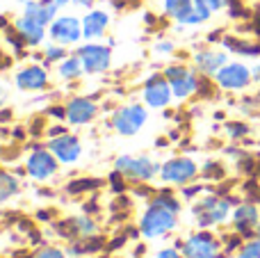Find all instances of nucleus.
Segmentation results:
<instances>
[{"label": "nucleus", "instance_id": "0eeeda50", "mask_svg": "<svg viewBox=\"0 0 260 258\" xmlns=\"http://www.w3.org/2000/svg\"><path fill=\"white\" fill-rule=\"evenodd\" d=\"M162 178L169 183H187L189 178H194L197 174V165L187 158H176V160H169L165 167L160 169Z\"/></svg>", "mask_w": 260, "mask_h": 258}, {"label": "nucleus", "instance_id": "4be33fe9", "mask_svg": "<svg viewBox=\"0 0 260 258\" xmlns=\"http://www.w3.org/2000/svg\"><path fill=\"white\" fill-rule=\"evenodd\" d=\"M82 69H85L82 59L80 57H71V59H64V62H62V69H59V73H62L64 78H78L82 73Z\"/></svg>", "mask_w": 260, "mask_h": 258}, {"label": "nucleus", "instance_id": "cd10ccee", "mask_svg": "<svg viewBox=\"0 0 260 258\" xmlns=\"http://www.w3.org/2000/svg\"><path fill=\"white\" fill-rule=\"evenodd\" d=\"M37 258H64V256H62V251H57V249H46V251H41Z\"/></svg>", "mask_w": 260, "mask_h": 258}, {"label": "nucleus", "instance_id": "a878e982", "mask_svg": "<svg viewBox=\"0 0 260 258\" xmlns=\"http://www.w3.org/2000/svg\"><path fill=\"white\" fill-rule=\"evenodd\" d=\"M99 181H78L73 185H69V192H78V190H89V187H96Z\"/></svg>", "mask_w": 260, "mask_h": 258}, {"label": "nucleus", "instance_id": "f8f14e48", "mask_svg": "<svg viewBox=\"0 0 260 258\" xmlns=\"http://www.w3.org/2000/svg\"><path fill=\"white\" fill-rule=\"evenodd\" d=\"M48 146L62 163H76L78 155H80V144H78L76 137H57V140H50Z\"/></svg>", "mask_w": 260, "mask_h": 258}, {"label": "nucleus", "instance_id": "393cba45", "mask_svg": "<svg viewBox=\"0 0 260 258\" xmlns=\"http://www.w3.org/2000/svg\"><path fill=\"white\" fill-rule=\"evenodd\" d=\"M197 5H203V7H208L210 12H217V9H221L226 3H231V0H194Z\"/></svg>", "mask_w": 260, "mask_h": 258}, {"label": "nucleus", "instance_id": "a211bd4d", "mask_svg": "<svg viewBox=\"0 0 260 258\" xmlns=\"http://www.w3.org/2000/svg\"><path fill=\"white\" fill-rule=\"evenodd\" d=\"M105 25H108V14L91 12V14H87L85 21H82V35H85L87 39H96V37L103 35Z\"/></svg>", "mask_w": 260, "mask_h": 258}, {"label": "nucleus", "instance_id": "c85d7f7f", "mask_svg": "<svg viewBox=\"0 0 260 258\" xmlns=\"http://www.w3.org/2000/svg\"><path fill=\"white\" fill-rule=\"evenodd\" d=\"M46 55H48V62H50V59H57V57H62V55H64V50H62V48H48V53H46Z\"/></svg>", "mask_w": 260, "mask_h": 258}, {"label": "nucleus", "instance_id": "dca6fc26", "mask_svg": "<svg viewBox=\"0 0 260 258\" xmlns=\"http://www.w3.org/2000/svg\"><path fill=\"white\" fill-rule=\"evenodd\" d=\"M16 85L21 87V89H41V87L46 85V73L44 69L39 67H30V69H23L21 73L16 76Z\"/></svg>", "mask_w": 260, "mask_h": 258}, {"label": "nucleus", "instance_id": "9b49d317", "mask_svg": "<svg viewBox=\"0 0 260 258\" xmlns=\"http://www.w3.org/2000/svg\"><path fill=\"white\" fill-rule=\"evenodd\" d=\"M55 169H57V163H55V158L48 153V151L39 149L30 155V160H27V172H30V176H35V178H48L50 174H55Z\"/></svg>", "mask_w": 260, "mask_h": 258}, {"label": "nucleus", "instance_id": "2f4dec72", "mask_svg": "<svg viewBox=\"0 0 260 258\" xmlns=\"http://www.w3.org/2000/svg\"><path fill=\"white\" fill-rule=\"evenodd\" d=\"M157 48L165 50V53H167V50H171V44H162V46H157Z\"/></svg>", "mask_w": 260, "mask_h": 258}, {"label": "nucleus", "instance_id": "b1692460", "mask_svg": "<svg viewBox=\"0 0 260 258\" xmlns=\"http://www.w3.org/2000/svg\"><path fill=\"white\" fill-rule=\"evenodd\" d=\"M238 258H260V238L253 240V242H249V245L240 251Z\"/></svg>", "mask_w": 260, "mask_h": 258}, {"label": "nucleus", "instance_id": "6e6552de", "mask_svg": "<svg viewBox=\"0 0 260 258\" xmlns=\"http://www.w3.org/2000/svg\"><path fill=\"white\" fill-rule=\"evenodd\" d=\"M144 99L151 108H165L171 99V85H167L165 78L153 76L144 87Z\"/></svg>", "mask_w": 260, "mask_h": 258}, {"label": "nucleus", "instance_id": "f704fd0d", "mask_svg": "<svg viewBox=\"0 0 260 258\" xmlns=\"http://www.w3.org/2000/svg\"><path fill=\"white\" fill-rule=\"evenodd\" d=\"M258 238H260V229H258Z\"/></svg>", "mask_w": 260, "mask_h": 258}, {"label": "nucleus", "instance_id": "f03ea898", "mask_svg": "<svg viewBox=\"0 0 260 258\" xmlns=\"http://www.w3.org/2000/svg\"><path fill=\"white\" fill-rule=\"evenodd\" d=\"M185 258H221L219 245L210 233H197L192 236L183 247Z\"/></svg>", "mask_w": 260, "mask_h": 258}, {"label": "nucleus", "instance_id": "7ed1b4c3", "mask_svg": "<svg viewBox=\"0 0 260 258\" xmlns=\"http://www.w3.org/2000/svg\"><path fill=\"white\" fill-rule=\"evenodd\" d=\"M146 121V110L142 105H128L114 114V128L121 135H135Z\"/></svg>", "mask_w": 260, "mask_h": 258}, {"label": "nucleus", "instance_id": "1a4fd4ad", "mask_svg": "<svg viewBox=\"0 0 260 258\" xmlns=\"http://www.w3.org/2000/svg\"><path fill=\"white\" fill-rule=\"evenodd\" d=\"M78 55H80L82 64L89 73L105 71L110 67V50L103 48V46H85V48H80Z\"/></svg>", "mask_w": 260, "mask_h": 258}, {"label": "nucleus", "instance_id": "5701e85b", "mask_svg": "<svg viewBox=\"0 0 260 258\" xmlns=\"http://www.w3.org/2000/svg\"><path fill=\"white\" fill-rule=\"evenodd\" d=\"M229 48H233L235 53H242V55H258L260 53V46H251V44H240L235 39H226L224 41Z\"/></svg>", "mask_w": 260, "mask_h": 258}, {"label": "nucleus", "instance_id": "6ab92c4d", "mask_svg": "<svg viewBox=\"0 0 260 258\" xmlns=\"http://www.w3.org/2000/svg\"><path fill=\"white\" fill-rule=\"evenodd\" d=\"M16 30L27 44H39L44 39V25L37 21H32L30 16H23L16 21Z\"/></svg>", "mask_w": 260, "mask_h": 258}, {"label": "nucleus", "instance_id": "412c9836", "mask_svg": "<svg viewBox=\"0 0 260 258\" xmlns=\"http://www.w3.org/2000/svg\"><path fill=\"white\" fill-rule=\"evenodd\" d=\"M18 190V183L14 176H9V174H3L0 172V204L3 201H7L9 197H14V192Z\"/></svg>", "mask_w": 260, "mask_h": 258}, {"label": "nucleus", "instance_id": "72a5a7b5", "mask_svg": "<svg viewBox=\"0 0 260 258\" xmlns=\"http://www.w3.org/2000/svg\"><path fill=\"white\" fill-rule=\"evenodd\" d=\"M253 78H260V67L253 69Z\"/></svg>", "mask_w": 260, "mask_h": 258}, {"label": "nucleus", "instance_id": "7c9ffc66", "mask_svg": "<svg viewBox=\"0 0 260 258\" xmlns=\"http://www.w3.org/2000/svg\"><path fill=\"white\" fill-rule=\"evenodd\" d=\"M73 3H78V5H82V7H89L94 0H73Z\"/></svg>", "mask_w": 260, "mask_h": 258}, {"label": "nucleus", "instance_id": "bb28decb", "mask_svg": "<svg viewBox=\"0 0 260 258\" xmlns=\"http://www.w3.org/2000/svg\"><path fill=\"white\" fill-rule=\"evenodd\" d=\"M229 133L233 137H240V135H244V133H247V126H240V123H235V126H229Z\"/></svg>", "mask_w": 260, "mask_h": 258}, {"label": "nucleus", "instance_id": "423d86ee", "mask_svg": "<svg viewBox=\"0 0 260 258\" xmlns=\"http://www.w3.org/2000/svg\"><path fill=\"white\" fill-rule=\"evenodd\" d=\"M167 78H169L171 91H174L178 99H185V96H189L199 87L194 73H189L187 69H183V67H169V69H167Z\"/></svg>", "mask_w": 260, "mask_h": 258}, {"label": "nucleus", "instance_id": "c756f323", "mask_svg": "<svg viewBox=\"0 0 260 258\" xmlns=\"http://www.w3.org/2000/svg\"><path fill=\"white\" fill-rule=\"evenodd\" d=\"M155 258H180V256L176 254L174 249H165V251H160V254H157Z\"/></svg>", "mask_w": 260, "mask_h": 258}, {"label": "nucleus", "instance_id": "9d476101", "mask_svg": "<svg viewBox=\"0 0 260 258\" xmlns=\"http://www.w3.org/2000/svg\"><path fill=\"white\" fill-rule=\"evenodd\" d=\"M50 35H53L55 41H59V44H73V41L80 39V23H78V18L73 16H64V18H57V21L53 23V27H50Z\"/></svg>", "mask_w": 260, "mask_h": 258}, {"label": "nucleus", "instance_id": "2eb2a0df", "mask_svg": "<svg viewBox=\"0 0 260 258\" xmlns=\"http://www.w3.org/2000/svg\"><path fill=\"white\" fill-rule=\"evenodd\" d=\"M194 62H197V69L201 73L217 76V71L226 64V55L224 53H212V50H203V53H199L197 57H194Z\"/></svg>", "mask_w": 260, "mask_h": 258}, {"label": "nucleus", "instance_id": "39448f33", "mask_svg": "<svg viewBox=\"0 0 260 258\" xmlns=\"http://www.w3.org/2000/svg\"><path fill=\"white\" fill-rule=\"evenodd\" d=\"M251 71L244 64H224L217 71V82L224 89H244L251 82Z\"/></svg>", "mask_w": 260, "mask_h": 258}, {"label": "nucleus", "instance_id": "4468645a", "mask_svg": "<svg viewBox=\"0 0 260 258\" xmlns=\"http://www.w3.org/2000/svg\"><path fill=\"white\" fill-rule=\"evenodd\" d=\"M55 12H57L55 0H39V3H27L25 5V16H30L32 21L41 23V25L50 23V18L55 16Z\"/></svg>", "mask_w": 260, "mask_h": 258}, {"label": "nucleus", "instance_id": "f257e3e1", "mask_svg": "<svg viewBox=\"0 0 260 258\" xmlns=\"http://www.w3.org/2000/svg\"><path fill=\"white\" fill-rule=\"evenodd\" d=\"M174 227H176V210L162 206L160 201H153L151 208L144 213L142 224H139V229H142V233L146 238L162 236V233H167Z\"/></svg>", "mask_w": 260, "mask_h": 258}, {"label": "nucleus", "instance_id": "473e14b6", "mask_svg": "<svg viewBox=\"0 0 260 258\" xmlns=\"http://www.w3.org/2000/svg\"><path fill=\"white\" fill-rule=\"evenodd\" d=\"M69 0H55V5H57V7H62V5H67Z\"/></svg>", "mask_w": 260, "mask_h": 258}, {"label": "nucleus", "instance_id": "20e7f679", "mask_svg": "<svg viewBox=\"0 0 260 258\" xmlns=\"http://www.w3.org/2000/svg\"><path fill=\"white\" fill-rule=\"evenodd\" d=\"M117 172L133 181H148L157 172V167L148 158H128L126 155V158L117 160Z\"/></svg>", "mask_w": 260, "mask_h": 258}, {"label": "nucleus", "instance_id": "aec40b11", "mask_svg": "<svg viewBox=\"0 0 260 258\" xmlns=\"http://www.w3.org/2000/svg\"><path fill=\"white\" fill-rule=\"evenodd\" d=\"M167 12L174 18H178L180 23H185L189 18V14L194 12V0H167Z\"/></svg>", "mask_w": 260, "mask_h": 258}, {"label": "nucleus", "instance_id": "ddd939ff", "mask_svg": "<svg viewBox=\"0 0 260 258\" xmlns=\"http://www.w3.org/2000/svg\"><path fill=\"white\" fill-rule=\"evenodd\" d=\"M96 105L87 99H73L67 105V119L71 123H87L89 119H94Z\"/></svg>", "mask_w": 260, "mask_h": 258}, {"label": "nucleus", "instance_id": "f3484780", "mask_svg": "<svg viewBox=\"0 0 260 258\" xmlns=\"http://www.w3.org/2000/svg\"><path fill=\"white\" fill-rule=\"evenodd\" d=\"M233 219H235V227H238L240 231H244V236L249 238V236H251V231H249V229L258 224V208H256V206H251V204L240 206V208L235 210Z\"/></svg>", "mask_w": 260, "mask_h": 258}]
</instances>
